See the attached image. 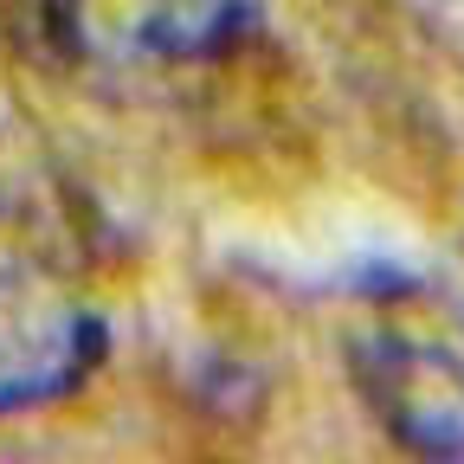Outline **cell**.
Here are the masks:
<instances>
[{
    "label": "cell",
    "mask_w": 464,
    "mask_h": 464,
    "mask_svg": "<svg viewBox=\"0 0 464 464\" xmlns=\"http://www.w3.org/2000/svg\"><path fill=\"white\" fill-rule=\"evenodd\" d=\"M342 355L393 445L420 458L464 451V284L381 271L355 304Z\"/></svg>",
    "instance_id": "cell-1"
},
{
    "label": "cell",
    "mask_w": 464,
    "mask_h": 464,
    "mask_svg": "<svg viewBox=\"0 0 464 464\" xmlns=\"http://www.w3.org/2000/svg\"><path fill=\"white\" fill-rule=\"evenodd\" d=\"M52 52L91 72H168L239 45L258 0H26Z\"/></svg>",
    "instance_id": "cell-2"
},
{
    "label": "cell",
    "mask_w": 464,
    "mask_h": 464,
    "mask_svg": "<svg viewBox=\"0 0 464 464\" xmlns=\"http://www.w3.org/2000/svg\"><path fill=\"white\" fill-rule=\"evenodd\" d=\"M97 362V310L26 265H0V413H26V406L78 393Z\"/></svg>",
    "instance_id": "cell-3"
}]
</instances>
